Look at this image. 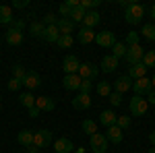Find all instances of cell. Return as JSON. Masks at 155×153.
Masks as SVG:
<instances>
[{"label": "cell", "instance_id": "5b68a950", "mask_svg": "<svg viewBox=\"0 0 155 153\" xmlns=\"http://www.w3.org/2000/svg\"><path fill=\"white\" fill-rule=\"evenodd\" d=\"M50 143H52V132L48 128H41L37 132H33V147L46 149V147H50Z\"/></svg>", "mask_w": 155, "mask_h": 153}, {"label": "cell", "instance_id": "db71d44e", "mask_svg": "<svg viewBox=\"0 0 155 153\" xmlns=\"http://www.w3.org/2000/svg\"><path fill=\"white\" fill-rule=\"evenodd\" d=\"M149 153H155V147H151V149H149Z\"/></svg>", "mask_w": 155, "mask_h": 153}, {"label": "cell", "instance_id": "c3c4849f", "mask_svg": "<svg viewBox=\"0 0 155 153\" xmlns=\"http://www.w3.org/2000/svg\"><path fill=\"white\" fill-rule=\"evenodd\" d=\"M147 104H151V106H155V89L151 91V93L147 95Z\"/></svg>", "mask_w": 155, "mask_h": 153}, {"label": "cell", "instance_id": "ac0fdd59", "mask_svg": "<svg viewBox=\"0 0 155 153\" xmlns=\"http://www.w3.org/2000/svg\"><path fill=\"white\" fill-rule=\"evenodd\" d=\"M116 112L114 110H104L101 114H99V124L101 126H106V128H110V126H114L116 124Z\"/></svg>", "mask_w": 155, "mask_h": 153}, {"label": "cell", "instance_id": "d590c367", "mask_svg": "<svg viewBox=\"0 0 155 153\" xmlns=\"http://www.w3.org/2000/svg\"><path fill=\"white\" fill-rule=\"evenodd\" d=\"M141 33H143L145 39H151V42H155V25L147 23V25L143 27V31H141Z\"/></svg>", "mask_w": 155, "mask_h": 153}, {"label": "cell", "instance_id": "f1b7e54d", "mask_svg": "<svg viewBox=\"0 0 155 153\" xmlns=\"http://www.w3.org/2000/svg\"><path fill=\"white\" fill-rule=\"evenodd\" d=\"M44 29H46V25L41 23V21H33V23H29V33L33 37H41L44 35Z\"/></svg>", "mask_w": 155, "mask_h": 153}, {"label": "cell", "instance_id": "83f0119b", "mask_svg": "<svg viewBox=\"0 0 155 153\" xmlns=\"http://www.w3.org/2000/svg\"><path fill=\"white\" fill-rule=\"evenodd\" d=\"M126 44H122V42H116V44H114V46H112V56H114V58H124V56H126Z\"/></svg>", "mask_w": 155, "mask_h": 153}, {"label": "cell", "instance_id": "f6af8a7d", "mask_svg": "<svg viewBox=\"0 0 155 153\" xmlns=\"http://www.w3.org/2000/svg\"><path fill=\"white\" fill-rule=\"evenodd\" d=\"M29 4V0H12V8H25Z\"/></svg>", "mask_w": 155, "mask_h": 153}, {"label": "cell", "instance_id": "7a4b0ae2", "mask_svg": "<svg viewBox=\"0 0 155 153\" xmlns=\"http://www.w3.org/2000/svg\"><path fill=\"white\" fill-rule=\"evenodd\" d=\"M145 56V50L141 44H134V46H128L126 48V56H124V60L128 62V66H132V64H139L141 60H143Z\"/></svg>", "mask_w": 155, "mask_h": 153}, {"label": "cell", "instance_id": "74e56055", "mask_svg": "<svg viewBox=\"0 0 155 153\" xmlns=\"http://www.w3.org/2000/svg\"><path fill=\"white\" fill-rule=\"evenodd\" d=\"M116 126H118L120 130H126L130 126V116H118L116 118Z\"/></svg>", "mask_w": 155, "mask_h": 153}, {"label": "cell", "instance_id": "ba28073f", "mask_svg": "<svg viewBox=\"0 0 155 153\" xmlns=\"http://www.w3.org/2000/svg\"><path fill=\"white\" fill-rule=\"evenodd\" d=\"M79 66H81V62H79V58H77L74 54H68V56H64V60H62L64 75H77Z\"/></svg>", "mask_w": 155, "mask_h": 153}, {"label": "cell", "instance_id": "d4e9b609", "mask_svg": "<svg viewBox=\"0 0 155 153\" xmlns=\"http://www.w3.org/2000/svg\"><path fill=\"white\" fill-rule=\"evenodd\" d=\"M116 68H118V58H114L112 54L101 58V71L104 72H114Z\"/></svg>", "mask_w": 155, "mask_h": 153}, {"label": "cell", "instance_id": "ab89813d", "mask_svg": "<svg viewBox=\"0 0 155 153\" xmlns=\"http://www.w3.org/2000/svg\"><path fill=\"white\" fill-rule=\"evenodd\" d=\"M71 6H68V4H66V2H62V4H60L58 6V12H60V19H68V17H71Z\"/></svg>", "mask_w": 155, "mask_h": 153}, {"label": "cell", "instance_id": "3957f363", "mask_svg": "<svg viewBox=\"0 0 155 153\" xmlns=\"http://www.w3.org/2000/svg\"><path fill=\"white\" fill-rule=\"evenodd\" d=\"M77 75H79V77H81L83 81H95L97 75H99V66L91 64V62H83V64L79 66Z\"/></svg>", "mask_w": 155, "mask_h": 153}, {"label": "cell", "instance_id": "e575fe53", "mask_svg": "<svg viewBox=\"0 0 155 153\" xmlns=\"http://www.w3.org/2000/svg\"><path fill=\"white\" fill-rule=\"evenodd\" d=\"M72 44H74V37H72V35H60L58 42H56V46L62 48V50H68Z\"/></svg>", "mask_w": 155, "mask_h": 153}, {"label": "cell", "instance_id": "f35d334b", "mask_svg": "<svg viewBox=\"0 0 155 153\" xmlns=\"http://www.w3.org/2000/svg\"><path fill=\"white\" fill-rule=\"evenodd\" d=\"M99 6V0H81V8L83 11H95Z\"/></svg>", "mask_w": 155, "mask_h": 153}, {"label": "cell", "instance_id": "2e32d148", "mask_svg": "<svg viewBox=\"0 0 155 153\" xmlns=\"http://www.w3.org/2000/svg\"><path fill=\"white\" fill-rule=\"evenodd\" d=\"M23 85L29 89V91H33V89H37V87L41 85V77H39L37 72H33V71H27V77L23 79Z\"/></svg>", "mask_w": 155, "mask_h": 153}, {"label": "cell", "instance_id": "8d00e7d4", "mask_svg": "<svg viewBox=\"0 0 155 153\" xmlns=\"http://www.w3.org/2000/svg\"><path fill=\"white\" fill-rule=\"evenodd\" d=\"M107 99H110V104H112L114 108L122 106V93H118V91H112V93L107 95Z\"/></svg>", "mask_w": 155, "mask_h": 153}, {"label": "cell", "instance_id": "bcb514c9", "mask_svg": "<svg viewBox=\"0 0 155 153\" xmlns=\"http://www.w3.org/2000/svg\"><path fill=\"white\" fill-rule=\"evenodd\" d=\"M11 27H15V29H21V31H23V29H25V21H23V19H19V21H12Z\"/></svg>", "mask_w": 155, "mask_h": 153}, {"label": "cell", "instance_id": "8992f818", "mask_svg": "<svg viewBox=\"0 0 155 153\" xmlns=\"http://www.w3.org/2000/svg\"><path fill=\"white\" fill-rule=\"evenodd\" d=\"M89 145H91V151H93V153H106L107 151L106 135H99V132L91 135V137H89Z\"/></svg>", "mask_w": 155, "mask_h": 153}, {"label": "cell", "instance_id": "8fae6325", "mask_svg": "<svg viewBox=\"0 0 155 153\" xmlns=\"http://www.w3.org/2000/svg\"><path fill=\"white\" fill-rule=\"evenodd\" d=\"M81 77L79 75H64V79H62V87L66 89V91H79V87H81Z\"/></svg>", "mask_w": 155, "mask_h": 153}, {"label": "cell", "instance_id": "11a10c76", "mask_svg": "<svg viewBox=\"0 0 155 153\" xmlns=\"http://www.w3.org/2000/svg\"><path fill=\"white\" fill-rule=\"evenodd\" d=\"M0 112H2V101H0Z\"/></svg>", "mask_w": 155, "mask_h": 153}, {"label": "cell", "instance_id": "484cf974", "mask_svg": "<svg viewBox=\"0 0 155 153\" xmlns=\"http://www.w3.org/2000/svg\"><path fill=\"white\" fill-rule=\"evenodd\" d=\"M15 19H12V6H4L0 4V23L2 25H11Z\"/></svg>", "mask_w": 155, "mask_h": 153}, {"label": "cell", "instance_id": "b9f144b4", "mask_svg": "<svg viewBox=\"0 0 155 153\" xmlns=\"http://www.w3.org/2000/svg\"><path fill=\"white\" fill-rule=\"evenodd\" d=\"M41 23L46 25V27H48V25H56V23H58V17H56V15H52V12H48V15L41 19Z\"/></svg>", "mask_w": 155, "mask_h": 153}, {"label": "cell", "instance_id": "f546056e", "mask_svg": "<svg viewBox=\"0 0 155 153\" xmlns=\"http://www.w3.org/2000/svg\"><path fill=\"white\" fill-rule=\"evenodd\" d=\"M11 71H12V79H19L21 83H23V79L27 77V68H25L23 64H12Z\"/></svg>", "mask_w": 155, "mask_h": 153}, {"label": "cell", "instance_id": "603a6c76", "mask_svg": "<svg viewBox=\"0 0 155 153\" xmlns=\"http://www.w3.org/2000/svg\"><path fill=\"white\" fill-rule=\"evenodd\" d=\"M17 141H19V145H23V147H31L33 145V130L23 128L17 135Z\"/></svg>", "mask_w": 155, "mask_h": 153}, {"label": "cell", "instance_id": "52a82bcc", "mask_svg": "<svg viewBox=\"0 0 155 153\" xmlns=\"http://www.w3.org/2000/svg\"><path fill=\"white\" fill-rule=\"evenodd\" d=\"M132 91H134V95H149L151 91H153V87H151V81L147 79V77H143V79H137V81L132 83Z\"/></svg>", "mask_w": 155, "mask_h": 153}, {"label": "cell", "instance_id": "f5cc1de1", "mask_svg": "<svg viewBox=\"0 0 155 153\" xmlns=\"http://www.w3.org/2000/svg\"><path fill=\"white\" fill-rule=\"evenodd\" d=\"M151 87L155 89V75H153V79H151Z\"/></svg>", "mask_w": 155, "mask_h": 153}, {"label": "cell", "instance_id": "816d5d0a", "mask_svg": "<svg viewBox=\"0 0 155 153\" xmlns=\"http://www.w3.org/2000/svg\"><path fill=\"white\" fill-rule=\"evenodd\" d=\"M83 151H85L83 147H79V149H74V151H72V153H83Z\"/></svg>", "mask_w": 155, "mask_h": 153}, {"label": "cell", "instance_id": "9a60e30c", "mask_svg": "<svg viewBox=\"0 0 155 153\" xmlns=\"http://www.w3.org/2000/svg\"><path fill=\"white\" fill-rule=\"evenodd\" d=\"M77 42H79V44H83V46L91 44V42H95V31H93V29H89V27H81V29H79V33H77Z\"/></svg>", "mask_w": 155, "mask_h": 153}, {"label": "cell", "instance_id": "d6a6232c", "mask_svg": "<svg viewBox=\"0 0 155 153\" xmlns=\"http://www.w3.org/2000/svg\"><path fill=\"white\" fill-rule=\"evenodd\" d=\"M85 12H87V11H83L81 6H79V8H72V11H71V17H68V19H71L74 25H77V23H83Z\"/></svg>", "mask_w": 155, "mask_h": 153}, {"label": "cell", "instance_id": "ffe728a7", "mask_svg": "<svg viewBox=\"0 0 155 153\" xmlns=\"http://www.w3.org/2000/svg\"><path fill=\"white\" fill-rule=\"evenodd\" d=\"M58 37H60L58 27H56V25H48V27L44 29V35H41V39H46L48 44H56V42H58Z\"/></svg>", "mask_w": 155, "mask_h": 153}, {"label": "cell", "instance_id": "f907efd6", "mask_svg": "<svg viewBox=\"0 0 155 153\" xmlns=\"http://www.w3.org/2000/svg\"><path fill=\"white\" fill-rule=\"evenodd\" d=\"M149 17H151V19H155V4L149 8Z\"/></svg>", "mask_w": 155, "mask_h": 153}, {"label": "cell", "instance_id": "836d02e7", "mask_svg": "<svg viewBox=\"0 0 155 153\" xmlns=\"http://www.w3.org/2000/svg\"><path fill=\"white\" fill-rule=\"evenodd\" d=\"M141 64H143L145 68H151V66H155V50L145 52V56H143V60H141Z\"/></svg>", "mask_w": 155, "mask_h": 153}, {"label": "cell", "instance_id": "ee69618b", "mask_svg": "<svg viewBox=\"0 0 155 153\" xmlns=\"http://www.w3.org/2000/svg\"><path fill=\"white\" fill-rule=\"evenodd\" d=\"M21 85H23V83L19 81V79H11L6 87H8V91H19V89H21Z\"/></svg>", "mask_w": 155, "mask_h": 153}, {"label": "cell", "instance_id": "681fc988", "mask_svg": "<svg viewBox=\"0 0 155 153\" xmlns=\"http://www.w3.org/2000/svg\"><path fill=\"white\" fill-rule=\"evenodd\" d=\"M149 143H151V147H155V130L149 135Z\"/></svg>", "mask_w": 155, "mask_h": 153}, {"label": "cell", "instance_id": "30bf717a", "mask_svg": "<svg viewBox=\"0 0 155 153\" xmlns=\"http://www.w3.org/2000/svg\"><path fill=\"white\" fill-rule=\"evenodd\" d=\"M23 31L21 29H15V27H8V31H6V35H4V39H6V44L8 46H21L23 44Z\"/></svg>", "mask_w": 155, "mask_h": 153}, {"label": "cell", "instance_id": "9c48e42d", "mask_svg": "<svg viewBox=\"0 0 155 153\" xmlns=\"http://www.w3.org/2000/svg\"><path fill=\"white\" fill-rule=\"evenodd\" d=\"M95 42H97V46L112 50V46L116 44V35L112 31H101V33H95Z\"/></svg>", "mask_w": 155, "mask_h": 153}, {"label": "cell", "instance_id": "e0dca14e", "mask_svg": "<svg viewBox=\"0 0 155 153\" xmlns=\"http://www.w3.org/2000/svg\"><path fill=\"white\" fill-rule=\"evenodd\" d=\"M106 139L107 143H114V145H118V143H122V139H124V130H120L116 124L114 126H110L106 132Z\"/></svg>", "mask_w": 155, "mask_h": 153}, {"label": "cell", "instance_id": "60d3db41", "mask_svg": "<svg viewBox=\"0 0 155 153\" xmlns=\"http://www.w3.org/2000/svg\"><path fill=\"white\" fill-rule=\"evenodd\" d=\"M91 89H93V81H81V87H79V91L85 95L91 93Z\"/></svg>", "mask_w": 155, "mask_h": 153}, {"label": "cell", "instance_id": "44dd1931", "mask_svg": "<svg viewBox=\"0 0 155 153\" xmlns=\"http://www.w3.org/2000/svg\"><path fill=\"white\" fill-rule=\"evenodd\" d=\"M56 27H58L60 35H71L72 31H74V27H77V25L72 23L71 19H60V17H58V23H56Z\"/></svg>", "mask_w": 155, "mask_h": 153}, {"label": "cell", "instance_id": "4fadbf2b", "mask_svg": "<svg viewBox=\"0 0 155 153\" xmlns=\"http://www.w3.org/2000/svg\"><path fill=\"white\" fill-rule=\"evenodd\" d=\"M35 108H39V112H54L56 101L48 95H41V97H35Z\"/></svg>", "mask_w": 155, "mask_h": 153}, {"label": "cell", "instance_id": "7c38bea8", "mask_svg": "<svg viewBox=\"0 0 155 153\" xmlns=\"http://www.w3.org/2000/svg\"><path fill=\"white\" fill-rule=\"evenodd\" d=\"M132 79L128 77V75H122V77H118L116 79V83H114V91H118V93H126V91H130L132 89Z\"/></svg>", "mask_w": 155, "mask_h": 153}, {"label": "cell", "instance_id": "7402d4cb", "mask_svg": "<svg viewBox=\"0 0 155 153\" xmlns=\"http://www.w3.org/2000/svg\"><path fill=\"white\" fill-rule=\"evenodd\" d=\"M99 21H101V17H99V12H97V11H87V12H85V19H83V27L93 29L95 25H99Z\"/></svg>", "mask_w": 155, "mask_h": 153}, {"label": "cell", "instance_id": "4dcf8cb0", "mask_svg": "<svg viewBox=\"0 0 155 153\" xmlns=\"http://www.w3.org/2000/svg\"><path fill=\"white\" fill-rule=\"evenodd\" d=\"M19 101H21V106H25L27 110L35 106V97H33V93H31V91H27V93H21V95H19Z\"/></svg>", "mask_w": 155, "mask_h": 153}, {"label": "cell", "instance_id": "6da1fadb", "mask_svg": "<svg viewBox=\"0 0 155 153\" xmlns=\"http://www.w3.org/2000/svg\"><path fill=\"white\" fill-rule=\"evenodd\" d=\"M145 15H147V8L143 4H139V2H128L124 6V19H126V23H130V25H139L143 21Z\"/></svg>", "mask_w": 155, "mask_h": 153}, {"label": "cell", "instance_id": "cb8c5ba5", "mask_svg": "<svg viewBox=\"0 0 155 153\" xmlns=\"http://www.w3.org/2000/svg\"><path fill=\"white\" fill-rule=\"evenodd\" d=\"M128 77H130L132 81L143 79V77H147V68H145L141 62H139V64H132V66H128Z\"/></svg>", "mask_w": 155, "mask_h": 153}, {"label": "cell", "instance_id": "4316f807", "mask_svg": "<svg viewBox=\"0 0 155 153\" xmlns=\"http://www.w3.org/2000/svg\"><path fill=\"white\" fill-rule=\"evenodd\" d=\"M95 91H97L99 97H107V95L112 93V83L110 81H99L95 85Z\"/></svg>", "mask_w": 155, "mask_h": 153}, {"label": "cell", "instance_id": "277c9868", "mask_svg": "<svg viewBox=\"0 0 155 153\" xmlns=\"http://www.w3.org/2000/svg\"><path fill=\"white\" fill-rule=\"evenodd\" d=\"M128 108H130L132 116H145L147 110H149V104H147V99H143L141 95H134L130 99V104H128Z\"/></svg>", "mask_w": 155, "mask_h": 153}, {"label": "cell", "instance_id": "d6986e66", "mask_svg": "<svg viewBox=\"0 0 155 153\" xmlns=\"http://www.w3.org/2000/svg\"><path fill=\"white\" fill-rule=\"evenodd\" d=\"M72 108H74V110H89V108H91V95L79 93L72 99Z\"/></svg>", "mask_w": 155, "mask_h": 153}, {"label": "cell", "instance_id": "5bb4252c", "mask_svg": "<svg viewBox=\"0 0 155 153\" xmlns=\"http://www.w3.org/2000/svg\"><path fill=\"white\" fill-rule=\"evenodd\" d=\"M54 149H56V153H72V151H74V145H72L71 139L60 137V139L54 141Z\"/></svg>", "mask_w": 155, "mask_h": 153}, {"label": "cell", "instance_id": "7dc6e473", "mask_svg": "<svg viewBox=\"0 0 155 153\" xmlns=\"http://www.w3.org/2000/svg\"><path fill=\"white\" fill-rule=\"evenodd\" d=\"M39 114H41V112H39V108H35V106L29 108V116H31V118H37Z\"/></svg>", "mask_w": 155, "mask_h": 153}, {"label": "cell", "instance_id": "1f68e13d", "mask_svg": "<svg viewBox=\"0 0 155 153\" xmlns=\"http://www.w3.org/2000/svg\"><path fill=\"white\" fill-rule=\"evenodd\" d=\"M81 130H83L85 135H95L97 132V122L95 120H83V124H81Z\"/></svg>", "mask_w": 155, "mask_h": 153}, {"label": "cell", "instance_id": "7bdbcfd3", "mask_svg": "<svg viewBox=\"0 0 155 153\" xmlns=\"http://www.w3.org/2000/svg\"><path fill=\"white\" fill-rule=\"evenodd\" d=\"M134 44H139V33L137 31H130L126 35V46H134Z\"/></svg>", "mask_w": 155, "mask_h": 153}]
</instances>
